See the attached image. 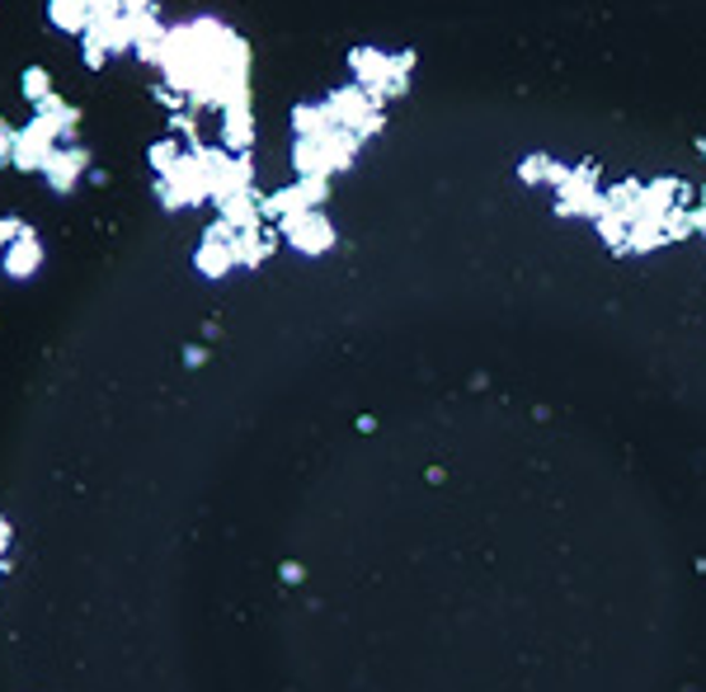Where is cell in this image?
<instances>
[{
	"label": "cell",
	"instance_id": "5",
	"mask_svg": "<svg viewBox=\"0 0 706 692\" xmlns=\"http://www.w3.org/2000/svg\"><path fill=\"white\" fill-rule=\"evenodd\" d=\"M697 151H702V156H706V137H702V142H697Z\"/></svg>",
	"mask_w": 706,
	"mask_h": 692
},
{
	"label": "cell",
	"instance_id": "1",
	"mask_svg": "<svg viewBox=\"0 0 706 692\" xmlns=\"http://www.w3.org/2000/svg\"><path fill=\"white\" fill-rule=\"evenodd\" d=\"M349 62H353V76H359V90H367L372 99H396L410 86V67H415V57H410V52H382V48H359Z\"/></svg>",
	"mask_w": 706,
	"mask_h": 692
},
{
	"label": "cell",
	"instance_id": "3",
	"mask_svg": "<svg viewBox=\"0 0 706 692\" xmlns=\"http://www.w3.org/2000/svg\"><path fill=\"white\" fill-rule=\"evenodd\" d=\"M283 235L297 250H306V254H321V250H330V241H335V231H330L321 208H306V212L283 217Z\"/></svg>",
	"mask_w": 706,
	"mask_h": 692
},
{
	"label": "cell",
	"instance_id": "2",
	"mask_svg": "<svg viewBox=\"0 0 706 692\" xmlns=\"http://www.w3.org/2000/svg\"><path fill=\"white\" fill-rule=\"evenodd\" d=\"M552 193H556V212L561 217H571V222H598L603 193H607L603 189V170L594 161H575Z\"/></svg>",
	"mask_w": 706,
	"mask_h": 692
},
{
	"label": "cell",
	"instance_id": "4",
	"mask_svg": "<svg viewBox=\"0 0 706 692\" xmlns=\"http://www.w3.org/2000/svg\"><path fill=\"white\" fill-rule=\"evenodd\" d=\"M565 170H571V166L552 161V156H527V161H518V180L533 184V189H556L565 180Z\"/></svg>",
	"mask_w": 706,
	"mask_h": 692
}]
</instances>
